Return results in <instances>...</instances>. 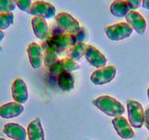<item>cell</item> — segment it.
I'll use <instances>...</instances> for the list:
<instances>
[{"instance_id": "cell-1", "label": "cell", "mask_w": 149, "mask_h": 140, "mask_svg": "<svg viewBox=\"0 0 149 140\" xmlns=\"http://www.w3.org/2000/svg\"><path fill=\"white\" fill-rule=\"evenodd\" d=\"M92 104L102 112L110 117L121 116L125 112L122 104L110 96H100L92 101Z\"/></svg>"}, {"instance_id": "cell-2", "label": "cell", "mask_w": 149, "mask_h": 140, "mask_svg": "<svg viewBox=\"0 0 149 140\" xmlns=\"http://www.w3.org/2000/svg\"><path fill=\"white\" fill-rule=\"evenodd\" d=\"M76 43L74 34L62 33L48 37L45 41V45L57 54H61Z\"/></svg>"}, {"instance_id": "cell-3", "label": "cell", "mask_w": 149, "mask_h": 140, "mask_svg": "<svg viewBox=\"0 0 149 140\" xmlns=\"http://www.w3.org/2000/svg\"><path fill=\"white\" fill-rule=\"evenodd\" d=\"M129 123L134 128H140L145 123V111L140 102L132 99L127 101Z\"/></svg>"}, {"instance_id": "cell-4", "label": "cell", "mask_w": 149, "mask_h": 140, "mask_svg": "<svg viewBox=\"0 0 149 140\" xmlns=\"http://www.w3.org/2000/svg\"><path fill=\"white\" fill-rule=\"evenodd\" d=\"M55 22L60 33L74 34L81 28L79 22L67 12H59L55 16Z\"/></svg>"}, {"instance_id": "cell-5", "label": "cell", "mask_w": 149, "mask_h": 140, "mask_svg": "<svg viewBox=\"0 0 149 140\" xmlns=\"http://www.w3.org/2000/svg\"><path fill=\"white\" fill-rule=\"evenodd\" d=\"M104 32L112 41H121L129 38L133 32L132 27L126 22H120L104 28Z\"/></svg>"}, {"instance_id": "cell-6", "label": "cell", "mask_w": 149, "mask_h": 140, "mask_svg": "<svg viewBox=\"0 0 149 140\" xmlns=\"http://www.w3.org/2000/svg\"><path fill=\"white\" fill-rule=\"evenodd\" d=\"M117 70L114 66H107L97 69L90 77V80L96 85H102L109 83L115 78Z\"/></svg>"}, {"instance_id": "cell-7", "label": "cell", "mask_w": 149, "mask_h": 140, "mask_svg": "<svg viewBox=\"0 0 149 140\" xmlns=\"http://www.w3.org/2000/svg\"><path fill=\"white\" fill-rule=\"evenodd\" d=\"M56 12V10L52 4L44 1H36L31 5L29 14L46 20L54 18Z\"/></svg>"}, {"instance_id": "cell-8", "label": "cell", "mask_w": 149, "mask_h": 140, "mask_svg": "<svg viewBox=\"0 0 149 140\" xmlns=\"http://www.w3.org/2000/svg\"><path fill=\"white\" fill-rule=\"evenodd\" d=\"M81 69V66L76 61L69 58L58 60L49 68V73L54 77H58L64 73H71Z\"/></svg>"}, {"instance_id": "cell-9", "label": "cell", "mask_w": 149, "mask_h": 140, "mask_svg": "<svg viewBox=\"0 0 149 140\" xmlns=\"http://www.w3.org/2000/svg\"><path fill=\"white\" fill-rule=\"evenodd\" d=\"M112 123L115 131L121 138L124 139H130L135 136V133L133 131L132 127L129 121L124 117H116L112 120Z\"/></svg>"}, {"instance_id": "cell-10", "label": "cell", "mask_w": 149, "mask_h": 140, "mask_svg": "<svg viewBox=\"0 0 149 140\" xmlns=\"http://www.w3.org/2000/svg\"><path fill=\"white\" fill-rule=\"evenodd\" d=\"M84 56L92 67L97 69L102 68L107 64V61L105 55L93 45H87Z\"/></svg>"}, {"instance_id": "cell-11", "label": "cell", "mask_w": 149, "mask_h": 140, "mask_svg": "<svg viewBox=\"0 0 149 140\" xmlns=\"http://www.w3.org/2000/svg\"><path fill=\"white\" fill-rule=\"evenodd\" d=\"M11 94L14 101L19 104H25L29 99L26 84L21 78H17L13 81L11 87Z\"/></svg>"}, {"instance_id": "cell-12", "label": "cell", "mask_w": 149, "mask_h": 140, "mask_svg": "<svg viewBox=\"0 0 149 140\" xmlns=\"http://www.w3.org/2000/svg\"><path fill=\"white\" fill-rule=\"evenodd\" d=\"M125 19L127 24L137 34H144L146 30L147 24H146L145 18L140 12H137L136 10H130L126 15Z\"/></svg>"}, {"instance_id": "cell-13", "label": "cell", "mask_w": 149, "mask_h": 140, "mask_svg": "<svg viewBox=\"0 0 149 140\" xmlns=\"http://www.w3.org/2000/svg\"><path fill=\"white\" fill-rule=\"evenodd\" d=\"M24 111V107L22 104L15 101H11L0 106V118L12 119L21 115Z\"/></svg>"}, {"instance_id": "cell-14", "label": "cell", "mask_w": 149, "mask_h": 140, "mask_svg": "<svg viewBox=\"0 0 149 140\" xmlns=\"http://www.w3.org/2000/svg\"><path fill=\"white\" fill-rule=\"evenodd\" d=\"M26 51L31 67L34 69L40 68L43 58L42 49L40 45L36 42H31L28 45Z\"/></svg>"}, {"instance_id": "cell-15", "label": "cell", "mask_w": 149, "mask_h": 140, "mask_svg": "<svg viewBox=\"0 0 149 140\" xmlns=\"http://www.w3.org/2000/svg\"><path fill=\"white\" fill-rule=\"evenodd\" d=\"M4 134L13 140H26L27 132L24 126L15 123H8L2 130Z\"/></svg>"}, {"instance_id": "cell-16", "label": "cell", "mask_w": 149, "mask_h": 140, "mask_svg": "<svg viewBox=\"0 0 149 140\" xmlns=\"http://www.w3.org/2000/svg\"><path fill=\"white\" fill-rule=\"evenodd\" d=\"M31 27L34 35L41 40H45L49 37V28L46 20L34 17L31 20Z\"/></svg>"}, {"instance_id": "cell-17", "label": "cell", "mask_w": 149, "mask_h": 140, "mask_svg": "<svg viewBox=\"0 0 149 140\" xmlns=\"http://www.w3.org/2000/svg\"><path fill=\"white\" fill-rule=\"evenodd\" d=\"M26 132L29 140H45V133L39 118H35L29 123Z\"/></svg>"}, {"instance_id": "cell-18", "label": "cell", "mask_w": 149, "mask_h": 140, "mask_svg": "<svg viewBox=\"0 0 149 140\" xmlns=\"http://www.w3.org/2000/svg\"><path fill=\"white\" fill-rule=\"evenodd\" d=\"M110 10L112 15L114 16L123 18L125 17L131 10L126 0H115L110 5Z\"/></svg>"}, {"instance_id": "cell-19", "label": "cell", "mask_w": 149, "mask_h": 140, "mask_svg": "<svg viewBox=\"0 0 149 140\" xmlns=\"http://www.w3.org/2000/svg\"><path fill=\"white\" fill-rule=\"evenodd\" d=\"M87 45L84 42H78L72 46L67 52V57L74 61H78L85 55Z\"/></svg>"}, {"instance_id": "cell-20", "label": "cell", "mask_w": 149, "mask_h": 140, "mask_svg": "<svg viewBox=\"0 0 149 140\" xmlns=\"http://www.w3.org/2000/svg\"><path fill=\"white\" fill-rule=\"evenodd\" d=\"M58 85L64 91H70L73 89L74 79L71 73H64L58 76Z\"/></svg>"}, {"instance_id": "cell-21", "label": "cell", "mask_w": 149, "mask_h": 140, "mask_svg": "<svg viewBox=\"0 0 149 140\" xmlns=\"http://www.w3.org/2000/svg\"><path fill=\"white\" fill-rule=\"evenodd\" d=\"M44 50V54H43V62L45 64V67H50L53 65V64H55L57 61H58V54L56 52H54V51H52L51 49H50L48 47H47L46 45L44 44L43 47Z\"/></svg>"}, {"instance_id": "cell-22", "label": "cell", "mask_w": 149, "mask_h": 140, "mask_svg": "<svg viewBox=\"0 0 149 140\" xmlns=\"http://www.w3.org/2000/svg\"><path fill=\"white\" fill-rule=\"evenodd\" d=\"M14 23V14L13 12L0 13V30L8 29Z\"/></svg>"}, {"instance_id": "cell-23", "label": "cell", "mask_w": 149, "mask_h": 140, "mask_svg": "<svg viewBox=\"0 0 149 140\" xmlns=\"http://www.w3.org/2000/svg\"><path fill=\"white\" fill-rule=\"evenodd\" d=\"M15 7L13 0H0V13L13 12Z\"/></svg>"}, {"instance_id": "cell-24", "label": "cell", "mask_w": 149, "mask_h": 140, "mask_svg": "<svg viewBox=\"0 0 149 140\" xmlns=\"http://www.w3.org/2000/svg\"><path fill=\"white\" fill-rule=\"evenodd\" d=\"M13 1L20 10L26 13L29 12L30 8L32 5L31 0H13Z\"/></svg>"}, {"instance_id": "cell-25", "label": "cell", "mask_w": 149, "mask_h": 140, "mask_svg": "<svg viewBox=\"0 0 149 140\" xmlns=\"http://www.w3.org/2000/svg\"><path fill=\"white\" fill-rule=\"evenodd\" d=\"M86 33L85 28L84 27H81L80 29L74 34L77 43L78 42H84V40L86 38Z\"/></svg>"}, {"instance_id": "cell-26", "label": "cell", "mask_w": 149, "mask_h": 140, "mask_svg": "<svg viewBox=\"0 0 149 140\" xmlns=\"http://www.w3.org/2000/svg\"><path fill=\"white\" fill-rule=\"evenodd\" d=\"M127 5L130 7L131 10H136L142 6L143 0H126Z\"/></svg>"}, {"instance_id": "cell-27", "label": "cell", "mask_w": 149, "mask_h": 140, "mask_svg": "<svg viewBox=\"0 0 149 140\" xmlns=\"http://www.w3.org/2000/svg\"><path fill=\"white\" fill-rule=\"evenodd\" d=\"M142 7L144 9L149 10V0H143V2H142Z\"/></svg>"}, {"instance_id": "cell-28", "label": "cell", "mask_w": 149, "mask_h": 140, "mask_svg": "<svg viewBox=\"0 0 149 140\" xmlns=\"http://www.w3.org/2000/svg\"><path fill=\"white\" fill-rule=\"evenodd\" d=\"M149 122V106L145 110V123Z\"/></svg>"}, {"instance_id": "cell-29", "label": "cell", "mask_w": 149, "mask_h": 140, "mask_svg": "<svg viewBox=\"0 0 149 140\" xmlns=\"http://www.w3.org/2000/svg\"><path fill=\"white\" fill-rule=\"evenodd\" d=\"M5 37V33H4V31H2V30H0V42L3 40Z\"/></svg>"}, {"instance_id": "cell-30", "label": "cell", "mask_w": 149, "mask_h": 140, "mask_svg": "<svg viewBox=\"0 0 149 140\" xmlns=\"http://www.w3.org/2000/svg\"><path fill=\"white\" fill-rule=\"evenodd\" d=\"M145 124H146V128H147V129L149 131V122L148 123H145Z\"/></svg>"}, {"instance_id": "cell-31", "label": "cell", "mask_w": 149, "mask_h": 140, "mask_svg": "<svg viewBox=\"0 0 149 140\" xmlns=\"http://www.w3.org/2000/svg\"><path fill=\"white\" fill-rule=\"evenodd\" d=\"M147 96H148V98L149 99V88H148L147 90Z\"/></svg>"}, {"instance_id": "cell-32", "label": "cell", "mask_w": 149, "mask_h": 140, "mask_svg": "<svg viewBox=\"0 0 149 140\" xmlns=\"http://www.w3.org/2000/svg\"><path fill=\"white\" fill-rule=\"evenodd\" d=\"M0 140H6V139L4 138H2V137H0Z\"/></svg>"}, {"instance_id": "cell-33", "label": "cell", "mask_w": 149, "mask_h": 140, "mask_svg": "<svg viewBox=\"0 0 149 140\" xmlns=\"http://www.w3.org/2000/svg\"><path fill=\"white\" fill-rule=\"evenodd\" d=\"M114 1H115V0H114Z\"/></svg>"}]
</instances>
